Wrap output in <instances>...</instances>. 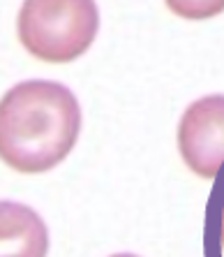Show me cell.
Instances as JSON below:
<instances>
[{"instance_id":"obj_3","label":"cell","mask_w":224,"mask_h":257,"mask_svg":"<svg viewBox=\"0 0 224 257\" xmlns=\"http://www.w3.org/2000/svg\"><path fill=\"white\" fill-rule=\"evenodd\" d=\"M178 151L192 174L215 181L224 165V95L192 102L178 123Z\"/></svg>"},{"instance_id":"obj_6","label":"cell","mask_w":224,"mask_h":257,"mask_svg":"<svg viewBox=\"0 0 224 257\" xmlns=\"http://www.w3.org/2000/svg\"><path fill=\"white\" fill-rule=\"evenodd\" d=\"M219 245L224 250V204H222V213H219Z\"/></svg>"},{"instance_id":"obj_5","label":"cell","mask_w":224,"mask_h":257,"mask_svg":"<svg viewBox=\"0 0 224 257\" xmlns=\"http://www.w3.org/2000/svg\"><path fill=\"white\" fill-rule=\"evenodd\" d=\"M169 12L187 21H206L224 12V0H164Z\"/></svg>"},{"instance_id":"obj_4","label":"cell","mask_w":224,"mask_h":257,"mask_svg":"<svg viewBox=\"0 0 224 257\" xmlns=\"http://www.w3.org/2000/svg\"><path fill=\"white\" fill-rule=\"evenodd\" d=\"M49 232L37 211L26 204H0V257H47Z\"/></svg>"},{"instance_id":"obj_1","label":"cell","mask_w":224,"mask_h":257,"mask_svg":"<svg viewBox=\"0 0 224 257\" xmlns=\"http://www.w3.org/2000/svg\"><path fill=\"white\" fill-rule=\"evenodd\" d=\"M81 107L58 81L30 79L12 86L0 102V158L21 174L58 167L77 146Z\"/></svg>"},{"instance_id":"obj_2","label":"cell","mask_w":224,"mask_h":257,"mask_svg":"<svg viewBox=\"0 0 224 257\" xmlns=\"http://www.w3.org/2000/svg\"><path fill=\"white\" fill-rule=\"evenodd\" d=\"M100 30L95 0H24L17 35L33 58L63 65L81 58Z\"/></svg>"},{"instance_id":"obj_7","label":"cell","mask_w":224,"mask_h":257,"mask_svg":"<svg viewBox=\"0 0 224 257\" xmlns=\"http://www.w3.org/2000/svg\"><path fill=\"white\" fill-rule=\"evenodd\" d=\"M111 257H136V255H130V252H120V255H111Z\"/></svg>"}]
</instances>
